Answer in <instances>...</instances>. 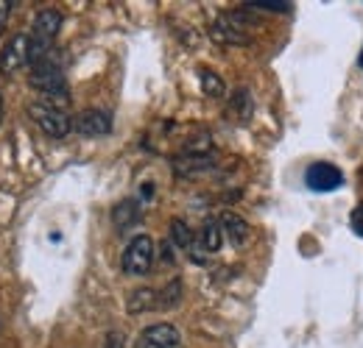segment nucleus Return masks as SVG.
<instances>
[{
	"label": "nucleus",
	"instance_id": "aec40b11",
	"mask_svg": "<svg viewBox=\"0 0 363 348\" xmlns=\"http://www.w3.org/2000/svg\"><path fill=\"white\" fill-rule=\"evenodd\" d=\"M104 348H126V340L121 332H109L106 340H104Z\"/></svg>",
	"mask_w": 363,
	"mask_h": 348
},
{
	"label": "nucleus",
	"instance_id": "39448f33",
	"mask_svg": "<svg viewBox=\"0 0 363 348\" xmlns=\"http://www.w3.org/2000/svg\"><path fill=\"white\" fill-rule=\"evenodd\" d=\"M154 260H157V243L148 234H137L123 251L121 267L126 276H145L151 270Z\"/></svg>",
	"mask_w": 363,
	"mask_h": 348
},
{
	"label": "nucleus",
	"instance_id": "f3484780",
	"mask_svg": "<svg viewBox=\"0 0 363 348\" xmlns=\"http://www.w3.org/2000/svg\"><path fill=\"white\" fill-rule=\"evenodd\" d=\"M182 298V284L179 282H171L165 290H160V309H171L177 306Z\"/></svg>",
	"mask_w": 363,
	"mask_h": 348
},
{
	"label": "nucleus",
	"instance_id": "f03ea898",
	"mask_svg": "<svg viewBox=\"0 0 363 348\" xmlns=\"http://www.w3.org/2000/svg\"><path fill=\"white\" fill-rule=\"evenodd\" d=\"M31 84L43 95V103L59 106V109H67L70 106V89H67L62 67L53 62V56H48L45 62H40V64L31 67Z\"/></svg>",
	"mask_w": 363,
	"mask_h": 348
},
{
	"label": "nucleus",
	"instance_id": "a211bd4d",
	"mask_svg": "<svg viewBox=\"0 0 363 348\" xmlns=\"http://www.w3.org/2000/svg\"><path fill=\"white\" fill-rule=\"evenodd\" d=\"M232 109L240 115L238 120H246V117H249V112H252V100H249V92H246V89L235 92V98H232ZM232 109H229V112H232Z\"/></svg>",
	"mask_w": 363,
	"mask_h": 348
},
{
	"label": "nucleus",
	"instance_id": "6ab92c4d",
	"mask_svg": "<svg viewBox=\"0 0 363 348\" xmlns=\"http://www.w3.org/2000/svg\"><path fill=\"white\" fill-rule=\"evenodd\" d=\"M243 6L246 8H260V11H288L291 8V3H285V0H249Z\"/></svg>",
	"mask_w": 363,
	"mask_h": 348
},
{
	"label": "nucleus",
	"instance_id": "9d476101",
	"mask_svg": "<svg viewBox=\"0 0 363 348\" xmlns=\"http://www.w3.org/2000/svg\"><path fill=\"white\" fill-rule=\"evenodd\" d=\"M73 129L82 137H104L112 131V117L109 112H101V109H84L82 115L73 117Z\"/></svg>",
	"mask_w": 363,
	"mask_h": 348
},
{
	"label": "nucleus",
	"instance_id": "5701e85b",
	"mask_svg": "<svg viewBox=\"0 0 363 348\" xmlns=\"http://www.w3.org/2000/svg\"><path fill=\"white\" fill-rule=\"evenodd\" d=\"M361 64H363V59H361Z\"/></svg>",
	"mask_w": 363,
	"mask_h": 348
},
{
	"label": "nucleus",
	"instance_id": "dca6fc26",
	"mask_svg": "<svg viewBox=\"0 0 363 348\" xmlns=\"http://www.w3.org/2000/svg\"><path fill=\"white\" fill-rule=\"evenodd\" d=\"M193 237H196V234H193L182 220H174V223H171V240H174L177 248H190V245H193Z\"/></svg>",
	"mask_w": 363,
	"mask_h": 348
},
{
	"label": "nucleus",
	"instance_id": "ddd939ff",
	"mask_svg": "<svg viewBox=\"0 0 363 348\" xmlns=\"http://www.w3.org/2000/svg\"><path fill=\"white\" fill-rule=\"evenodd\" d=\"M140 218H143V212H140V204L137 201H121L112 209V223L118 226V231H126V228L137 226Z\"/></svg>",
	"mask_w": 363,
	"mask_h": 348
},
{
	"label": "nucleus",
	"instance_id": "f8f14e48",
	"mask_svg": "<svg viewBox=\"0 0 363 348\" xmlns=\"http://www.w3.org/2000/svg\"><path fill=\"white\" fill-rule=\"evenodd\" d=\"M213 168V156L210 153H184L174 162V170L179 175H199Z\"/></svg>",
	"mask_w": 363,
	"mask_h": 348
},
{
	"label": "nucleus",
	"instance_id": "20e7f679",
	"mask_svg": "<svg viewBox=\"0 0 363 348\" xmlns=\"http://www.w3.org/2000/svg\"><path fill=\"white\" fill-rule=\"evenodd\" d=\"M246 25H249V17H246V8L240 11H227V14H218L210 25V37L218 45H249V34H246Z\"/></svg>",
	"mask_w": 363,
	"mask_h": 348
},
{
	"label": "nucleus",
	"instance_id": "7ed1b4c3",
	"mask_svg": "<svg viewBox=\"0 0 363 348\" xmlns=\"http://www.w3.org/2000/svg\"><path fill=\"white\" fill-rule=\"evenodd\" d=\"M28 117L40 126V131L50 137V139H65L70 131H73V117L67 115V109H59V106H50L43 100H34L28 106Z\"/></svg>",
	"mask_w": 363,
	"mask_h": 348
},
{
	"label": "nucleus",
	"instance_id": "4468645a",
	"mask_svg": "<svg viewBox=\"0 0 363 348\" xmlns=\"http://www.w3.org/2000/svg\"><path fill=\"white\" fill-rule=\"evenodd\" d=\"M129 312L132 315H140V312H151V309H160V293L157 290H151V287H143V290H135L132 296H129Z\"/></svg>",
	"mask_w": 363,
	"mask_h": 348
},
{
	"label": "nucleus",
	"instance_id": "1a4fd4ad",
	"mask_svg": "<svg viewBox=\"0 0 363 348\" xmlns=\"http://www.w3.org/2000/svg\"><path fill=\"white\" fill-rule=\"evenodd\" d=\"M26 64H28V37L26 34H17V37H11L6 42V47L0 50V73L11 76V73H17Z\"/></svg>",
	"mask_w": 363,
	"mask_h": 348
},
{
	"label": "nucleus",
	"instance_id": "412c9836",
	"mask_svg": "<svg viewBox=\"0 0 363 348\" xmlns=\"http://www.w3.org/2000/svg\"><path fill=\"white\" fill-rule=\"evenodd\" d=\"M11 6H14V3H9V0H0V34H3V28H6V23H9V14H11Z\"/></svg>",
	"mask_w": 363,
	"mask_h": 348
},
{
	"label": "nucleus",
	"instance_id": "423d86ee",
	"mask_svg": "<svg viewBox=\"0 0 363 348\" xmlns=\"http://www.w3.org/2000/svg\"><path fill=\"white\" fill-rule=\"evenodd\" d=\"M135 348H182V332L174 323L145 326L137 337Z\"/></svg>",
	"mask_w": 363,
	"mask_h": 348
},
{
	"label": "nucleus",
	"instance_id": "f257e3e1",
	"mask_svg": "<svg viewBox=\"0 0 363 348\" xmlns=\"http://www.w3.org/2000/svg\"><path fill=\"white\" fill-rule=\"evenodd\" d=\"M62 11L59 8H43L37 17H34V25H31V34H28V64H40L45 62L48 56H53V42L59 37V28H62Z\"/></svg>",
	"mask_w": 363,
	"mask_h": 348
},
{
	"label": "nucleus",
	"instance_id": "9b49d317",
	"mask_svg": "<svg viewBox=\"0 0 363 348\" xmlns=\"http://www.w3.org/2000/svg\"><path fill=\"white\" fill-rule=\"evenodd\" d=\"M218 223H221V231H224V237H227L229 243L235 245V248H240L246 240H249V223L240 218V215H232V212H224L221 218H218Z\"/></svg>",
	"mask_w": 363,
	"mask_h": 348
},
{
	"label": "nucleus",
	"instance_id": "0eeeda50",
	"mask_svg": "<svg viewBox=\"0 0 363 348\" xmlns=\"http://www.w3.org/2000/svg\"><path fill=\"white\" fill-rule=\"evenodd\" d=\"M221 243H224L221 223H218V220H207V223L201 226V231L193 237V245H190L187 251H190V257L196 262H204L210 254H216V251L221 248Z\"/></svg>",
	"mask_w": 363,
	"mask_h": 348
},
{
	"label": "nucleus",
	"instance_id": "4be33fe9",
	"mask_svg": "<svg viewBox=\"0 0 363 348\" xmlns=\"http://www.w3.org/2000/svg\"><path fill=\"white\" fill-rule=\"evenodd\" d=\"M0 115H3V98H0Z\"/></svg>",
	"mask_w": 363,
	"mask_h": 348
},
{
	"label": "nucleus",
	"instance_id": "6e6552de",
	"mask_svg": "<svg viewBox=\"0 0 363 348\" xmlns=\"http://www.w3.org/2000/svg\"><path fill=\"white\" fill-rule=\"evenodd\" d=\"M305 184L316 192H333L344 184V173L335 168V165H327V162H316L305 170Z\"/></svg>",
	"mask_w": 363,
	"mask_h": 348
},
{
	"label": "nucleus",
	"instance_id": "2eb2a0df",
	"mask_svg": "<svg viewBox=\"0 0 363 348\" xmlns=\"http://www.w3.org/2000/svg\"><path fill=\"white\" fill-rule=\"evenodd\" d=\"M199 79H201V92H204L207 98H224V95H227V84L221 81L218 73H213V70H201Z\"/></svg>",
	"mask_w": 363,
	"mask_h": 348
}]
</instances>
